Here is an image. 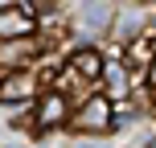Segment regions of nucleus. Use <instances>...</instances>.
Listing matches in <instances>:
<instances>
[{"label": "nucleus", "instance_id": "6e6552de", "mask_svg": "<svg viewBox=\"0 0 156 148\" xmlns=\"http://www.w3.org/2000/svg\"><path fill=\"white\" fill-rule=\"evenodd\" d=\"M156 58V33H136V37H127V66L132 70H148V62Z\"/></svg>", "mask_w": 156, "mask_h": 148}, {"label": "nucleus", "instance_id": "f03ea898", "mask_svg": "<svg viewBox=\"0 0 156 148\" xmlns=\"http://www.w3.org/2000/svg\"><path fill=\"white\" fill-rule=\"evenodd\" d=\"M70 99H66V91H45L33 99V132H54V128L70 124Z\"/></svg>", "mask_w": 156, "mask_h": 148}, {"label": "nucleus", "instance_id": "1a4fd4ad", "mask_svg": "<svg viewBox=\"0 0 156 148\" xmlns=\"http://www.w3.org/2000/svg\"><path fill=\"white\" fill-rule=\"evenodd\" d=\"M82 21H86V29H107V25H111V4H103V0H86Z\"/></svg>", "mask_w": 156, "mask_h": 148}, {"label": "nucleus", "instance_id": "f257e3e1", "mask_svg": "<svg viewBox=\"0 0 156 148\" xmlns=\"http://www.w3.org/2000/svg\"><path fill=\"white\" fill-rule=\"evenodd\" d=\"M70 119H74V128L82 136H107L111 128H115V103L107 99V91L103 95H86Z\"/></svg>", "mask_w": 156, "mask_h": 148}, {"label": "nucleus", "instance_id": "9b49d317", "mask_svg": "<svg viewBox=\"0 0 156 148\" xmlns=\"http://www.w3.org/2000/svg\"><path fill=\"white\" fill-rule=\"evenodd\" d=\"M144 74H148V86H152V91H156V58H152V62H148V70H144Z\"/></svg>", "mask_w": 156, "mask_h": 148}, {"label": "nucleus", "instance_id": "20e7f679", "mask_svg": "<svg viewBox=\"0 0 156 148\" xmlns=\"http://www.w3.org/2000/svg\"><path fill=\"white\" fill-rule=\"evenodd\" d=\"M41 54V41L33 33L25 37H0V70H21V66H33Z\"/></svg>", "mask_w": 156, "mask_h": 148}, {"label": "nucleus", "instance_id": "ddd939ff", "mask_svg": "<svg viewBox=\"0 0 156 148\" xmlns=\"http://www.w3.org/2000/svg\"><path fill=\"white\" fill-rule=\"evenodd\" d=\"M12 4H25V8H29V0H0V8H12Z\"/></svg>", "mask_w": 156, "mask_h": 148}, {"label": "nucleus", "instance_id": "423d86ee", "mask_svg": "<svg viewBox=\"0 0 156 148\" xmlns=\"http://www.w3.org/2000/svg\"><path fill=\"white\" fill-rule=\"evenodd\" d=\"M25 33H37L33 8H25V4L0 8V37H25Z\"/></svg>", "mask_w": 156, "mask_h": 148}, {"label": "nucleus", "instance_id": "0eeeda50", "mask_svg": "<svg viewBox=\"0 0 156 148\" xmlns=\"http://www.w3.org/2000/svg\"><path fill=\"white\" fill-rule=\"evenodd\" d=\"M103 62H107V58L99 54V49H90V45H82V49H74L70 54V70L78 74V78H86V82H99V74H103Z\"/></svg>", "mask_w": 156, "mask_h": 148}, {"label": "nucleus", "instance_id": "4468645a", "mask_svg": "<svg viewBox=\"0 0 156 148\" xmlns=\"http://www.w3.org/2000/svg\"><path fill=\"white\" fill-rule=\"evenodd\" d=\"M78 148H107V144H78Z\"/></svg>", "mask_w": 156, "mask_h": 148}, {"label": "nucleus", "instance_id": "f8f14e48", "mask_svg": "<svg viewBox=\"0 0 156 148\" xmlns=\"http://www.w3.org/2000/svg\"><path fill=\"white\" fill-rule=\"evenodd\" d=\"M58 0H29V8H54Z\"/></svg>", "mask_w": 156, "mask_h": 148}, {"label": "nucleus", "instance_id": "39448f33", "mask_svg": "<svg viewBox=\"0 0 156 148\" xmlns=\"http://www.w3.org/2000/svg\"><path fill=\"white\" fill-rule=\"evenodd\" d=\"M103 91H107L111 103H127V95H132V66L123 62V58H115V62H103V74H99Z\"/></svg>", "mask_w": 156, "mask_h": 148}, {"label": "nucleus", "instance_id": "7ed1b4c3", "mask_svg": "<svg viewBox=\"0 0 156 148\" xmlns=\"http://www.w3.org/2000/svg\"><path fill=\"white\" fill-rule=\"evenodd\" d=\"M41 95V74H33L29 66L0 78V103H33Z\"/></svg>", "mask_w": 156, "mask_h": 148}, {"label": "nucleus", "instance_id": "9d476101", "mask_svg": "<svg viewBox=\"0 0 156 148\" xmlns=\"http://www.w3.org/2000/svg\"><path fill=\"white\" fill-rule=\"evenodd\" d=\"M140 25H144V16H140V13H127L123 21H115V33H119V37L127 41V37H136V33H144Z\"/></svg>", "mask_w": 156, "mask_h": 148}]
</instances>
